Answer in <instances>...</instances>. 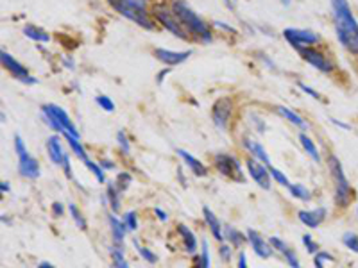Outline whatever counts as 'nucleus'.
<instances>
[{
	"label": "nucleus",
	"instance_id": "obj_28",
	"mask_svg": "<svg viewBox=\"0 0 358 268\" xmlns=\"http://www.w3.org/2000/svg\"><path fill=\"white\" fill-rule=\"evenodd\" d=\"M65 136V140L68 142V145H70V149H72V152H74L75 156H77L79 159H81L82 163L84 161H88V154H86V151H84V147L81 145V142H79L77 138H74V136H70V134H63Z\"/></svg>",
	"mask_w": 358,
	"mask_h": 268
},
{
	"label": "nucleus",
	"instance_id": "obj_32",
	"mask_svg": "<svg viewBox=\"0 0 358 268\" xmlns=\"http://www.w3.org/2000/svg\"><path fill=\"white\" fill-rule=\"evenodd\" d=\"M111 259H113V266L115 268H129V263L126 261V257H124L122 248H118V247L111 248Z\"/></svg>",
	"mask_w": 358,
	"mask_h": 268
},
{
	"label": "nucleus",
	"instance_id": "obj_5",
	"mask_svg": "<svg viewBox=\"0 0 358 268\" xmlns=\"http://www.w3.org/2000/svg\"><path fill=\"white\" fill-rule=\"evenodd\" d=\"M41 114H43V120H45L47 125L52 127L54 130H58L61 134H70V136L79 140V130L75 129L74 122L65 113V109H61L59 106H54V104H47V106H41Z\"/></svg>",
	"mask_w": 358,
	"mask_h": 268
},
{
	"label": "nucleus",
	"instance_id": "obj_34",
	"mask_svg": "<svg viewBox=\"0 0 358 268\" xmlns=\"http://www.w3.org/2000/svg\"><path fill=\"white\" fill-rule=\"evenodd\" d=\"M84 165H86L88 170H90L91 174H95V177H97V181H99V183H106V177H104V170H102V167H100V165L93 163L91 159L84 161Z\"/></svg>",
	"mask_w": 358,
	"mask_h": 268
},
{
	"label": "nucleus",
	"instance_id": "obj_26",
	"mask_svg": "<svg viewBox=\"0 0 358 268\" xmlns=\"http://www.w3.org/2000/svg\"><path fill=\"white\" fill-rule=\"evenodd\" d=\"M24 34L27 38H31V40L38 41V43H47V41L50 40L49 34H47L45 31H41L40 27H36V25H25Z\"/></svg>",
	"mask_w": 358,
	"mask_h": 268
},
{
	"label": "nucleus",
	"instance_id": "obj_46",
	"mask_svg": "<svg viewBox=\"0 0 358 268\" xmlns=\"http://www.w3.org/2000/svg\"><path fill=\"white\" fill-rule=\"evenodd\" d=\"M52 211H54V215H56V216H61L63 213H65V209H63V204L54 202L52 204Z\"/></svg>",
	"mask_w": 358,
	"mask_h": 268
},
{
	"label": "nucleus",
	"instance_id": "obj_52",
	"mask_svg": "<svg viewBox=\"0 0 358 268\" xmlns=\"http://www.w3.org/2000/svg\"><path fill=\"white\" fill-rule=\"evenodd\" d=\"M169 73V70H163V72H160L158 73V84H161V81H163V77Z\"/></svg>",
	"mask_w": 358,
	"mask_h": 268
},
{
	"label": "nucleus",
	"instance_id": "obj_2",
	"mask_svg": "<svg viewBox=\"0 0 358 268\" xmlns=\"http://www.w3.org/2000/svg\"><path fill=\"white\" fill-rule=\"evenodd\" d=\"M115 11H118L122 17L129 18L131 22L138 24L144 29H153L154 24L147 15V0H107Z\"/></svg>",
	"mask_w": 358,
	"mask_h": 268
},
{
	"label": "nucleus",
	"instance_id": "obj_21",
	"mask_svg": "<svg viewBox=\"0 0 358 268\" xmlns=\"http://www.w3.org/2000/svg\"><path fill=\"white\" fill-rule=\"evenodd\" d=\"M107 223H109V229H111V234H113V241L116 245H122L124 243V238H126V223L122 220H118L115 215H107Z\"/></svg>",
	"mask_w": 358,
	"mask_h": 268
},
{
	"label": "nucleus",
	"instance_id": "obj_1",
	"mask_svg": "<svg viewBox=\"0 0 358 268\" xmlns=\"http://www.w3.org/2000/svg\"><path fill=\"white\" fill-rule=\"evenodd\" d=\"M335 18V33L342 47L351 54H358V22L351 13L347 0H331Z\"/></svg>",
	"mask_w": 358,
	"mask_h": 268
},
{
	"label": "nucleus",
	"instance_id": "obj_4",
	"mask_svg": "<svg viewBox=\"0 0 358 268\" xmlns=\"http://www.w3.org/2000/svg\"><path fill=\"white\" fill-rule=\"evenodd\" d=\"M328 168L335 181V200H337L340 207H347L351 204V199H353V190H351L349 181H347L344 168H342L337 156H329L328 158Z\"/></svg>",
	"mask_w": 358,
	"mask_h": 268
},
{
	"label": "nucleus",
	"instance_id": "obj_3",
	"mask_svg": "<svg viewBox=\"0 0 358 268\" xmlns=\"http://www.w3.org/2000/svg\"><path fill=\"white\" fill-rule=\"evenodd\" d=\"M172 13L177 17V20L185 25L188 33H192L194 36L201 38L204 43L206 41H211V33H210V29H208V25H206L194 11H192V9H190L188 6L183 2V0H176V2H174Z\"/></svg>",
	"mask_w": 358,
	"mask_h": 268
},
{
	"label": "nucleus",
	"instance_id": "obj_24",
	"mask_svg": "<svg viewBox=\"0 0 358 268\" xmlns=\"http://www.w3.org/2000/svg\"><path fill=\"white\" fill-rule=\"evenodd\" d=\"M224 238H226V240L229 241L233 247H242V245L246 243V236H244L242 232L238 231V229L233 227V225H226Z\"/></svg>",
	"mask_w": 358,
	"mask_h": 268
},
{
	"label": "nucleus",
	"instance_id": "obj_25",
	"mask_svg": "<svg viewBox=\"0 0 358 268\" xmlns=\"http://www.w3.org/2000/svg\"><path fill=\"white\" fill-rule=\"evenodd\" d=\"M276 111L280 114H283L285 118H287L288 122H292L294 125H297V127H301V129H308V122H305L303 118L299 116L297 113H294V111H290L288 107H285V106H278L276 107Z\"/></svg>",
	"mask_w": 358,
	"mask_h": 268
},
{
	"label": "nucleus",
	"instance_id": "obj_16",
	"mask_svg": "<svg viewBox=\"0 0 358 268\" xmlns=\"http://www.w3.org/2000/svg\"><path fill=\"white\" fill-rule=\"evenodd\" d=\"M47 151H49L50 161H52L54 165H59V167H61L63 163H65V159L68 158V156L65 154V149H63L61 140H59L58 136H50L49 142H47Z\"/></svg>",
	"mask_w": 358,
	"mask_h": 268
},
{
	"label": "nucleus",
	"instance_id": "obj_40",
	"mask_svg": "<svg viewBox=\"0 0 358 268\" xmlns=\"http://www.w3.org/2000/svg\"><path fill=\"white\" fill-rule=\"evenodd\" d=\"M133 183V177L129 174H126V172H124V174H118V177H116V188H118L120 190V193H122V191H126L128 190V186L129 184Z\"/></svg>",
	"mask_w": 358,
	"mask_h": 268
},
{
	"label": "nucleus",
	"instance_id": "obj_15",
	"mask_svg": "<svg viewBox=\"0 0 358 268\" xmlns=\"http://www.w3.org/2000/svg\"><path fill=\"white\" fill-rule=\"evenodd\" d=\"M154 56H156L158 61H161L167 66H176L181 65L192 56L190 50H185V52H174V50H167V49H156L154 50Z\"/></svg>",
	"mask_w": 358,
	"mask_h": 268
},
{
	"label": "nucleus",
	"instance_id": "obj_39",
	"mask_svg": "<svg viewBox=\"0 0 358 268\" xmlns=\"http://www.w3.org/2000/svg\"><path fill=\"white\" fill-rule=\"evenodd\" d=\"M122 222L126 223L128 231H136L138 227V220H136V213L135 211H128L126 215L122 216Z\"/></svg>",
	"mask_w": 358,
	"mask_h": 268
},
{
	"label": "nucleus",
	"instance_id": "obj_17",
	"mask_svg": "<svg viewBox=\"0 0 358 268\" xmlns=\"http://www.w3.org/2000/svg\"><path fill=\"white\" fill-rule=\"evenodd\" d=\"M269 243L272 245V248H276L278 252H281V254H283V257L287 259V263L290 264V266H292V268H301L297 256L294 254V250L288 247V245L285 243L283 240H280V238H276V236H272L271 240H269Z\"/></svg>",
	"mask_w": 358,
	"mask_h": 268
},
{
	"label": "nucleus",
	"instance_id": "obj_48",
	"mask_svg": "<svg viewBox=\"0 0 358 268\" xmlns=\"http://www.w3.org/2000/svg\"><path fill=\"white\" fill-rule=\"evenodd\" d=\"M154 213H156V216L161 220V222H167V218H169V216H167V213H165V211H161L160 207H154Z\"/></svg>",
	"mask_w": 358,
	"mask_h": 268
},
{
	"label": "nucleus",
	"instance_id": "obj_23",
	"mask_svg": "<svg viewBox=\"0 0 358 268\" xmlns=\"http://www.w3.org/2000/svg\"><path fill=\"white\" fill-rule=\"evenodd\" d=\"M177 229H179V234H181L183 238L186 252H188V254H195V252H197V240H195V234L192 232V229H190L188 225H185V223H181Z\"/></svg>",
	"mask_w": 358,
	"mask_h": 268
},
{
	"label": "nucleus",
	"instance_id": "obj_57",
	"mask_svg": "<svg viewBox=\"0 0 358 268\" xmlns=\"http://www.w3.org/2000/svg\"><path fill=\"white\" fill-rule=\"evenodd\" d=\"M192 268H199V264H195V266H192Z\"/></svg>",
	"mask_w": 358,
	"mask_h": 268
},
{
	"label": "nucleus",
	"instance_id": "obj_43",
	"mask_svg": "<svg viewBox=\"0 0 358 268\" xmlns=\"http://www.w3.org/2000/svg\"><path fill=\"white\" fill-rule=\"evenodd\" d=\"M326 261H333V257L329 256L328 252H317L315 254V268H324Z\"/></svg>",
	"mask_w": 358,
	"mask_h": 268
},
{
	"label": "nucleus",
	"instance_id": "obj_54",
	"mask_svg": "<svg viewBox=\"0 0 358 268\" xmlns=\"http://www.w3.org/2000/svg\"><path fill=\"white\" fill-rule=\"evenodd\" d=\"M38 268H54V266L50 263H40V266Z\"/></svg>",
	"mask_w": 358,
	"mask_h": 268
},
{
	"label": "nucleus",
	"instance_id": "obj_36",
	"mask_svg": "<svg viewBox=\"0 0 358 268\" xmlns=\"http://www.w3.org/2000/svg\"><path fill=\"white\" fill-rule=\"evenodd\" d=\"M116 142H118L120 151H122L124 156H129V154H131V143H129L128 136H126V132H124V130H120V132L116 134Z\"/></svg>",
	"mask_w": 358,
	"mask_h": 268
},
{
	"label": "nucleus",
	"instance_id": "obj_31",
	"mask_svg": "<svg viewBox=\"0 0 358 268\" xmlns=\"http://www.w3.org/2000/svg\"><path fill=\"white\" fill-rule=\"evenodd\" d=\"M135 243V247H136V250H138V254H140L142 257H144L147 263H151V264H154V263H158V256L154 254V252H151L147 247H144V245H140V241H133Z\"/></svg>",
	"mask_w": 358,
	"mask_h": 268
},
{
	"label": "nucleus",
	"instance_id": "obj_37",
	"mask_svg": "<svg viewBox=\"0 0 358 268\" xmlns=\"http://www.w3.org/2000/svg\"><path fill=\"white\" fill-rule=\"evenodd\" d=\"M68 207H70V213H72V216H74L75 223H77V227L81 229V231H86V229H88V223H86V220H84V216H82L81 213L77 211L75 204H70Z\"/></svg>",
	"mask_w": 358,
	"mask_h": 268
},
{
	"label": "nucleus",
	"instance_id": "obj_22",
	"mask_svg": "<svg viewBox=\"0 0 358 268\" xmlns=\"http://www.w3.org/2000/svg\"><path fill=\"white\" fill-rule=\"evenodd\" d=\"M244 147H246V151L251 152V154L255 156L256 159H260V161L265 163L267 167H271V159H269V156H267V152H265V149H264L262 145H260L258 142L246 138V140H244Z\"/></svg>",
	"mask_w": 358,
	"mask_h": 268
},
{
	"label": "nucleus",
	"instance_id": "obj_33",
	"mask_svg": "<svg viewBox=\"0 0 358 268\" xmlns=\"http://www.w3.org/2000/svg\"><path fill=\"white\" fill-rule=\"evenodd\" d=\"M288 190H290L292 197H296V199H301V200H310V199H312L310 191L306 190L303 184H290V186H288Z\"/></svg>",
	"mask_w": 358,
	"mask_h": 268
},
{
	"label": "nucleus",
	"instance_id": "obj_19",
	"mask_svg": "<svg viewBox=\"0 0 358 268\" xmlns=\"http://www.w3.org/2000/svg\"><path fill=\"white\" fill-rule=\"evenodd\" d=\"M202 215H204V222H206V225L210 227V231H211V234H213L215 240L222 241L224 232H222V225H220V220L213 215V211H211L208 206L202 207Z\"/></svg>",
	"mask_w": 358,
	"mask_h": 268
},
{
	"label": "nucleus",
	"instance_id": "obj_12",
	"mask_svg": "<svg viewBox=\"0 0 358 268\" xmlns=\"http://www.w3.org/2000/svg\"><path fill=\"white\" fill-rule=\"evenodd\" d=\"M247 170L251 179L264 190H271V172H269L267 165H262L256 159H247Z\"/></svg>",
	"mask_w": 358,
	"mask_h": 268
},
{
	"label": "nucleus",
	"instance_id": "obj_47",
	"mask_svg": "<svg viewBox=\"0 0 358 268\" xmlns=\"http://www.w3.org/2000/svg\"><path fill=\"white\" fill-rule=\"evenodd\" d=\"M99 165L102 167V170H113V168H115V163L109 161V159H104V161H100Z\"/></svg>",
	"mask_w": 358,
	"mask_h": 268
},
{
	"label": "nucleus",
	"instance_id": "obj_51",
	"mask_svg": "<svg viewBox=\"0 0 358 268\" xmlns=\"http://www.w3.org/2000/svg\"><path fill=\"white\" fill-rule=\"evenodd\" d=\"M215 25H217V27H220V29H224V31H229V33H233V29H231L229 25H226V24H220V22H215Z\"/></svg>",
	"mask_w": 358,
	"mask_h": 268
},
{
	"label": "nucleus",
	"instance_id": "obj_53",
	"mask_svg": "<svg viewBox=\"0 0 358 268\" xmlns=\"http://www.w3.org/2000/svg\"><path fill=\"white\" fill-rule=\"evenodd\" d=\"M63 61H65V65L68 66V68H74V63H72L70 57H66V59H63Z\"/></svg>",
	"mask_w": 358,
	"mask_h": 268
},
{
	"label": "nucleus",
	"instance_id": "obj_8",
	"mask_svg": "<svg viewBox=\"0 0 358 268\" xmlns=\"http://www.w3.org/2000/svg\"><path fill=\"white\" fill-rule=\"evenodd\" d=\"M283 36L285 40L288 41V43L292 45L294 49L299 52L301 49H305L306 45H315L321 41V38L317 36L315 33H312V31H305V29H292L288 27L283 31Z\"/></svg>",
	"mask_w": 358,
	"mask_h": 268
},
{
	"label": "nucleus",
	"instance_id": "obj_9",
	"mask_svg": "<svg viewBox=\"0 0 358 268\" xmlns=\"http://www.w3.org/2000/svg\"><path fill=\"white\" fill-rule=\"evenodd\" d=\"M154 18H156L167 31H170L174 36L181 38V40H188L186 31L183 29V24L177 20V17L174 15V13L167 11L163 6H156V8H154Z\"/></svg>",
	"mask_w": 358,
	"mask_h": 268
},
{
	"label": "nucleus",
	"instance_id": "obj_14",
	"mask_svg": "<svg viewBox=\"0 0 358 268\" xmlns=\"http://www.w3.org/2000/svg\"><path fill=\"white\" fill-rule=\"evenodd\" d=\"M247 240H249V243H251V248L255 250L256 256L264 257V259H269V257L272 256V245L269 243V241H265V238L262 234H258L256 231H253V229H249L247 231Z\"/></svg>",
	"mask_w": 358,
	"mask_h": 268
},
{
	"label": "nucleus",
	"instance_id": "obj_38",
	"mask_svg": "<svg viewBox=\"0 0 358 268\" xmlns=\"http://www.w3.org/2000/svg\"><path fill=\"white\" fill-rule=\"evenodd\" d=\"M95 102H97V106H100V109L107 111V113L115 111V104H113L111 98L106 97V95H99V97L95 98Z\"/></svg>",
	"mask_w": 358,
	"mask_h": 268
},
{
	"label": "nucleus",
	"instance_id": "obj_29",
	"mask_svg": "<svg viewBox=\"0 0 358 268\" xmlns=\"http://www.w3.org/2000/svg\"><path fill=\"white\" fill-rule=\"evenodd\" d=\"M106 195H107V200H109V206H111V209L116 213L120 209V190L116 188V184H113V183L107 184Z\"/></svg>",
	"mask_w": 358,
	"mask_h": 268
},
{
	"label": "nucleus",
	"instance_id": "obj_45",
	"mask_svg": "<svg viewBox=\"0 0 358 268\" xmlns=\"http://www.w3.org/2000/svg\"><path fill=\"white\" fill-rule=\"evenodd\" d=\"M297 86H299V88L303 89V91H305L306 95H310V97H313V98H315V100H319V98H321V95H319L317 91H315V89H312V88H310V86H306L305 82H297Z\"/></svg>",
	"mask_w": 358,
	"mask_h": 268
},
{
	"label": "nucleus",
	"instance_id": "obj_58",
	"mask_svg": "<svg viewBox=\"0 0 358 268\" xmlns=\"http://www.w3.org/2000/svg\"><path fill=\"white\" fill-rule=\"evenodd\" d=\"M356 215H358V211H356Z\"/></svg>",
	"mask_w": 358,
	"mask_h": 268
},
{
	"label": "nucleus",
	"instance_id": "obj_55",
	"mask_svg": "<svg viewBox=\"0 0 358 268\" xmlns=\"http://www.w3.org/2000/svg\"><path fill=\"white\" fill-rule=\"evenodd\" d=\"M224 2H226V6H227V8H229V9H233V2H231V0H224Z\"/></svg>",
	"mask_w": 358,
	"mask_h": 268
},
{
	"label": "nucleus",
	"instance_id": "obj_49",
	"mask_svg": "<svg viewBox=\"0 0 358 268\" xmlns=\"http://www.w3.org/2000/svg\"><path fill=\"white\" fill-rule=\"evenodd\" d=\"M238 268H247V259H246V254H244V252L238 254Z\"/></svg>",
	"mask_w": 358,
	"mask_h": 268
},
{
	"label": "nucleus",
	"instance_id": "obj_44",
	"mask_svg": "<svg viewBox=\"0 0 358 268\" xmlns=\"http://www.w3.org/2000/svg\"><path fill=\"white\" fill-rule=\"evenodd\" d=\"M218 254H220V257L227 263V261H231V256H233V248H231L229 245H220Z\"/></svg>",
	"mask_w": 358,
	"mask_h": 268
},
{
	"label": "nucleus",
	"instance_id": "obj_7",
	"mask_svg": "<svg viewBox=\"0 0 358 268\" xmlns=\"http://www.w3.org/2000/svg\"><path fill=\"white\" fill-rule=\"evenodd\" d=\"M215 167H217V170L220 172L224 177L233 179V181H240V183H244V181H246V177H244V174H242V167H240L238 159L233 158V156H229V154H217V156H215Z\"/></svg>",
	"mask_w": 358,
	"mask_h": 268
},
{
	"label": "nucleus",
	"instance_id": "obj_30",
	"mask_svg": "<svg viewBox=\"0 0 358 268\" xmlns=\"http://www.w3.org/2000/svg\"><path fill=\"white\" fill-rule=\"evenodd\" d=\"M208 240L201 241V256L197 257V264L199 268H211L210 264V250H208Z\"/></svg>",
	"mask_w": 358,
	"mask_h": 268
},
{
	"label": "nucleus",
	"instance_id": "obj_50",
	"mask_svg": "<svg viewBox=\"0 0 358 268\" xmlns=\"http://www.w3.org/2000/svg\"><path fill=\"white\" fill-rule=\"evenodd\" d=\"M0 190H2V193H8V191L11 190V186H9V183L2 181V183H0Z\"/></svg>",
	"mask_w": 358,
	"mask_h": 268
},
{
	"label": "nucleus",
	"instance_id": "obj_6",
	"mask_svg": "<svg viewBox=\"0 0 358 268\" xmlns=\"http://www.w3.org/2000/svg\"><path fill=\"white\" fill-rule=\"evenodd\" d=\"M15 151L18 154V170H20V174L27 179L40 177V163L27 152L24 140L20 136H15Z\"/></svg>",
	"mask_w": 358,
	"mask_h": 268
},
{
	"label": "nucleus",
	"instance_id": "obj_35",
	"mask_svg": "<svg viewBox=\"0 0 358 268\" xmlns=\"http://www.w3.org/2000/svg\"><path fill=\"white\" fill-rule=\"evenodd\" d=\"M342 243L346 245L349 250L358 254V234H354V232H346V234L342 236Z\"/></svg>",
	"mask_w": 358,
	"mask_h": 268
},
{
	"label": "nucleus",
	"instance_id": "obj_18",
	"mask_svg": "<svg viewBox=\"0 0 358 268\" xmlns=\"http://www.w3.org/2000/svg\"><path fill=\"white\" fill-rule=\"evenodd\" d=\"M299 220L308 227L315 229L322 223V220L326 218V209L324 207H317V209H312V211H299Z\"/></svg>",
	"mask_w": 358,
	"mask_h": 268
},
{
	"label": "nucleus",
	"instance_id": "obj_13",
	"mask_svg": "<svg viewBox=\"0 0 358 268\" xmlns=\"http://www.w3.org/2000/svg\"><path fill=\"white\" fill-rule=\"evenodd\" d=\"M299 54H301V57L305 59L306 63H310V65L313 66V68H317V70H321V72H324V73H331L335 70V65L329 59H326L324 56H322L319 50H313V49H301L299 50Z\"/></svg>",
	"mask_w": 358,
	"mask_h": 268
},
{
	"label": "nucleus",
	"instance_id": "obj_41",
	"mask_svg": "<svg viewBox=\"0 0 358 268\" xmlns=\"http://www.w3.org/2000/svg\"><path fill=\"white\" fill-rule=\"evenodd\" d=\"M269 172H271V177L274 179V181H278L281 186H290V183H288V179L285 177L283 172H280L278 168H274V167H269Z\"/></svg>",
	"mask_w": 358,
	"mask_h": 268
},
{
	"label": "nucleus",
	"instance_id": "obj_27",
	"mask_svg": "<svg viewBox=\"0 0 358 268\" xmlns=\"http://www.w3.org/2000/svg\"><path fill=\"white\" fill-rule=\"evenodd\" d=\"M299 142H301V145H303V149L306 151V154L310 156V158L313 159L315 163H319L321 161V154H319V151H317V147H315V143L312 142V140L308 138V134H299Z\"/></svg>",
	"mask_w": 358,
	"mask_h": 268
},
{
	"label": "nucleus",
	"instance_id": "obj_11",
	"mask_svg": "<svg viewBox=\"0 0 358 268\" xmlns=\"http://www.w3.org/2000/svg\"><path fill=\"white\" fill-rule=\"evenodd\" d=\"M231 111H233V100L227 97L218 98L213 104V109H211V118H213V123L218 127V129H226L227 122H229Z\"/></svg>",
	"mask_w": 358,
	"mask_h": 268
},
{
	"label": "nucleus",
	"instance_id": "obj_56",
	"mask_svg": "<svg viewBox=\"0 0 358 268\" xmlns=\"http://www.w3.org/2000/svg\"><path fill=\"white\" fill-rule=\"evenodd\" d=\"M281 2H283L285 6H290V0H281Z\"/></svg>",
	"mask_w": 358,
	"mask_h": 268
},
{
	"label": "nucleus",
	"instance_id": "obj_42",
	"mask_svg": "<svg viewBox=\"0 0 358 268\" xmlns=\"http://www.w3.org/2000/svg\"><path fill=\"white\" fill-rule=\"evenodd\" d=\"M303 243H305V247H306V250L310 252V254H317V250H319V245L313 241V238L310 234H305L303 236Z\"/></svg>",
	"mask_w": 358,
	"mask_h": 268
},
{
	"label": "nucleus",
	"instance_id": "obj_10",
	"mask_svg": "<svg viewBox=\"0 0 358 268\" xmlns=\"http://www.w3.org/2000/svg\"><path fill=\"white\" fill-rule=\"evenodd\" d=\"M0 59H2V65H4V68H8V72L11 73L13 77H17L18 81L25 82V84H34V82H36V79L31 77L29 72L25 70V66H22V63H18L15 57L9 56L6 50H2V52H0Z\"/></svg>",
	"mask_w": 358,
	"mask_h": 268
},
{
	"label": "nucleus",
	"instance_id": "obj_20",
	"mask_svg": "<svg viewBox=\"0 0 358 268\" xmlns=\"http://www.w3.org/2000/svg\"><path fill=\"white\" fill-rule=\"evenodd\" d=\"M177 156L183 159V161L186 163V167L190 168V170L194 172V175H197V177H204L206 174H208V168L204 167V163H201L197 158H194L192 154H188L186 151H181V149H177Z\"/></svg>",
	"mask_w": 358,
	"mask_h": 268
}]
</instances>
